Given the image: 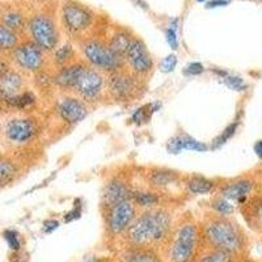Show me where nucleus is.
Returning <instances> with one entry per match:
<instances>
[{"label":"nucleus","instance_id":"obj_43","mask_svg":"<svg viewBox=\"0 0 262 262\" xmlns=\"http://www.w3.org/2000/svg\"><path fill=\"white\" fill-rule=\"evenodd\" d=\"M81 262H104V261L98 258V257H88V258L83 259Z\"/></svg>","mask_w":262,"mask_h":262},{"label":"nucleus","instance_id":"obj_1","mask_svg":"<svg viewBox=\"0 0 262 262\" xmlns=\"http://www.w3.org/2000/svg\"><path fill=\"white\" fill-rule=\"evenodd\" d=\"M173 219L168 210L161 207L144 210L140 212L122 238L127 248L135 249H151L163 248L172 233Z\"/></svg>","mask_w":262,"mask_h":262},{"label":"nucleus","instance_id":"obj_3","mask_svg":"<svg viewBox=\"0 0 262 262\" xmlns=\"http://www.w3.org/2000/svg\"><path fill=\"white\" fill-rule=\"evenodd\" d=\"M202 250L201 226L193 221H185L173 228L161 248V257L164 262H195Z\"/></svg>","mask_w":262,"mask_h":262},{"label":"nucleus","instance_id":"obj_30","mask_svg":"<svg viewBox=\"0 0 262 262\" xmlns=\"http://www.w3.org/2000/svg\"><path fill=\"white\" fill-rule=\"evenodd\" d=\"M211 207L212 210L215 211V214L217 215H223V216H228L233 212V205L232 202L224 196H217L212 201L211 203Z\"/></svg>","mask_w":262,"mask_h":262},{"label":"nucleus","instance_id":"obj_24","mask_svg":"<svg viewBox=\"0 0 262 262\" xmlns=\"http://www.w3.org/2000/svg\"><path fill=\"white\" fill-rule=\"evenodd\" d=\"M4 104L8 105L9 107H13V109H18V111H24V109H28L32 105H34L36 102V97L32 92H25L20 93V95L15 96V97H11L8 100H4Z\"/></svg>","mask_w":262,"mask_h":262},{"label":"nucleus","instance_id":"obj_4","mask_svg":"<svg viewBox=\"0 0 262 262\" xmlns=\"http://www.w3.org/2000/svg\"><path fill=\"white\" fill-rule=\"evenodd\" d=\"M60 20L66 32L71 36H81L92 27L95 15L78 0H64L60 8Z\"/></svg>","mask_w":262,"mask_h":262},{"label":"nucleus","instance_id":"obj_17","mask_svg":"<svg viewBox=\"0 0 262 262\" xmlns=\"http://www.w3.org/2000/svg\"><path fill=\"white\" fill-rule=\"evenodd\" d=\"M83 63H74V64L66 66L59 71V74L55 76L54 81L57 85H59L63 90L72 91L75 83L78 80L79 75H80L81 70L84 69Z\"/></svg>","mask_w":262,"mask_h":262},{"label":"nucleus","instance_id":"obj_27","mask_svg":"<svg viewBox=\"0 0 262 262\" xmlns=\"http://www.w3.org/2000/svg\"><path fill=\"white\" fill-rule=\"evenodd\" d=\"M238 128V121H235V122L229 123L223 131H222L221 134L217 135L214 140H212L211 146H210V149H217L221 148L223 144H226L233 135L236 134V131Z\"/></svg>","mask_w":262,"mask_h":262},{"label":"nucleus","instance_id":"obj_16","mask_svg":"<svg viewBox=\"0 0 262 262\" xmlns=\"http://www.w3.org/2000/svg\"><path fill=\"white\" fill-rule=\"evenodd\" d=\"M23 90H24V78L18 72L8 70L7 72L2 74V76H0V92H2L3 101L23 93Z\"/></svg>","mask_w":262,"mask_h":262},{"label":"nucleus","instance_id":"obj_18","mask_svg":"<svg viewBox=\"0 0 262 262\" xmlns=\"http://www.w3.org/2000/svg\"><path fill=\"white\" fill-rule=\"evenodd\" d=\"M133 38H134V37H131L126 30H117L113 36H112L111 41H109L107 45L111 46L112 50H113L118 57H121L122 59H126V54H127Z\"/></svg>","mask_w":262,"mask_h":262},{"label":"nucleus","instance_id":"obj_39","mask_svg":"<svg viewBox=\"0 0 262 262\" xmlns=\"http://www.w3.org/2000/svg\"><path fill=\"white\" fill-rule=\"evenodd\" d=\"M232 0H210L207 3V8H216V7H226L231 3Z\"/></svg>","mask_w":262,"mask_h":262},{"label":"nucleus","instance_id":"obj_5","mask_svg":"<svg viewBox=\"0 0 262 262\" xmlns=\"http://www.w3.org/2000/svg\"><path fill=\"white\" fill-rule=\"evenodd\" d=\"M81 51L84 58L92 67L100 71H119L122 67L123 59L118 57L111 49V46L98 41V39H86L81 43Z\"/></svg>","mask_w":262,"mask_h":262},{"label":"nucleus","instance_id":"obj_10","mask_svg":"<svg viewBox=\"0 0 262 262\" xmlns=\"http://www.w3.org/2000/svg\"><path fill=\"white\" fill-rule=\"evenodd\" d=\"M126 62L128 63L135 76H146L154 67V60L149 55L146 43L137 37H134L131 41V45L126 54Z\"/></svg>","mask_w":262,"mask_h":262},{"label":"nucleus","instance_id":"obj_42","mask_svg":"<svg viewBox=\"0 0 262 262\" xmlns=\"http://www.w3.org/2000/svg\"><path fill=\"white\" fill-rule=\"evenodd\" d=\"M235 262H258V261H256V259L252 258V257H249V256H248V254H247V256L238 257V258L236 259Z\"/></svg>","mask_w":262,"mask_h":262},{"label":"nucleus","instance_id":"obj_19","mask_svg":"<svg viewBox=\"0 0 262 262\" xmlns=\"http://www.w3.org/2000/svg\"><path fill=\"white\" fill-rule=\"evenodd\" d=\"M148 181L155 188H168L179 182V176L174 172L165 169H158L149 173Z\"/></svg>","mask_w":262,"mask_h":262},{"label":"nucleus","instance_id":"obj_26","mask_svg":"<svg viewBox=\"0 0 262 262\" xmlns=\"http://www.w3.org/2000/svg\"><path fill=\"white\" fill-rule=\"evenodd\" d=\"M2 24L17 32V30L25 28V18L23 13L16 11V9H9V11H4L3 12Z\"/></svg>","mask_w":262,"mask_h":262},{"label":"nucleus","instance_id":"obj_13","mask_svg":"<svg viewBox=\"0 0 262 262\" xmlns=\"http://www.w3.org/2000/svg\"><path fill=\"white\" fill-rule=\"evenodd\" d=\"M57 112L60 118L70 125L81 122L88 114L86 105L81 98L78 97H64L58 102Z\"/></svg>","mask_w":262,"mask_h":262},{"label":"nucleus","instance_id":"obj_14","mask_svg":"<svg viewBox=\"0 0 262 262\" xmlns=\"http://www.w3.org/2000/svg\"><path fill=\"white\" fill-rule=\"evenodd\" d=\"M131 191L128 185L119 179H113L106 184L102 194V203L105 209L112 205L122 202V201L131 200Z\"/></svg>","mask_w":262,"mask_h":262},{"label":"nucleus","instance_id":"obj_7","mask_svg":"<svg viewBox=\"0 0 262 262\" xmlns=\"http://www.w3.org/2000/svg\"><path fill=\"white\" fill-rule=\"evenodd\" d=\"M30 38L43 51H51L57 48L58 29L53 18L48 13H37L27 24Z\"/></svg>","mask_w":262,"mask_h":262},{"label":"nucleus","instance_id":"obj_15","mask_svg":"<svg viewBox=\"0 0 262 262\" xmlns=\"http://www.w3.org/2000/svg\"><path fill=\"white\" fill-rule=\"evenodd\" d=\"M253 181L248 179L236 180L229 182L222 189V196L229 200L231 202H237L238 205H244L249 194L253 190Z\"/></svg>","mask_w":262,"mask_h":262},{"label":"nucleus","instance_id":"obj_20","mask_svg":"<svg viewBox=\"0 0 262 262\" xmlns=\"http://www.w3.org/2000/svg\"><path fill=\"white\" fill-rule=\"evenodd\" d=\"M238 256L219 249H203L195 262H235Z\"/></svg>","mask_w":262,"mask_h":262},{"label":"nucleus","instance_id":"obj_44","mask_svg":"<svg viewBox=\"0 0 262 262\" xmlns=\"http://www.w3.org/2000/svg\"><path fill=\"white\" fill-rule=\"evenodd\" d=\"M196 2H200V3H203V2H206V0H196Z\"/></svg>","mask_w":262,"mask_h":262},{"label":"nucleus","instance_id":"obj_33","mask_svg":"<svg viewBox=\"0 0 262 262\" xmlns=\"http://www.w3.org/2000/svg\"><path fill=\"white\" fill-rule=\"evenodd\" d=\"M16 169L15 164L12 161L3 160L0 164V180H2V185L6 186L8 182H11L13 180V177L16 176Z\"/></svg>","mask_w":262,"mask_h":262},{"label":"nucleus","instance_id":"obj_37","mask_svg":"<svg viewBox=\"0 0 262 262\" xmlns=\"http://www.w3.org/2000/svg\"><path fill=\"white\" fill-rule=\"evenodd\" d=\"M176 66H177V57L174 55V54H169L168 57H165L163 60H161L160 70L163 72H167V74H169V72L174 71Z\"/></svg>","mask_w":262,"mask_h":262},{"label":"nucleus","instance_id":"obj_32","mask_svg":"<svg viewBox=\"0 0 262 262\" xmlns=\"http://www.w3.org/2000/svg\"><path fill=\"white\" fill-rule=\"evenodd\" d=\"M182 138V146H184V151H195V152H206L210 149V146H207L203 142L196 140L195 138L190 137L188 134H181Z\"/></svg>","mask_w":262,"mask_h":262},{"label":"nucleus","instance_id":"obj_25","mask_svg":"<svg viewBox=\"0 0 262 262\" xmlns=\"http://www.w3.org/2000/svg\"><path fill=\"white\" fill-rule=\"evenodd\" d=\"M161 104L160 102H151V104H147L143 105V106L138 107L137 111L133 113L131 116V121L137 125H140V123H144V122H148V119L151 118L152 114L158 112L160 109Z\"/></svg>","mask_w":262,"mask_h":262},{"label":"nucleus","instance_id":"obj_12","mask_svg":"<svg viewBox=\"0 0 262 262\" xmlns=\"http://www.w3.org/2000/svg\"><path fill=\"white\" fill-rule=\"evenodd\" d=\"M37 133V127L32 119L13 118L4 126V135L9 142L16 144L27 143Z\"/></svg>","mask_w":262,"mask_h":262},{"label":"nucleus","instance_id":"obj_36","mask_svg":"<svg viewBox=\"0 0 262 262\" xmlns=\"http://www.w3.org/2000/svg\"><path fill=\"white\" fill-rule=\"evenodd\" d=\"M205 66L200 62H191L189 64L185 66L184 69V75L185 76H198V75L203 74L205 72Z\"/></svg>","mask_w":262,"mask_h":262},{"label":"nucleus","instance_id":"obj_34","mask_svg":"<svg viewBox=\"0 0 262 262\" xmlns=\"http://www.w3.org/2000/svg\"><path fill=\"white\" fill-rule=\"evenodd\" d=\"M249 215L253 224L262 223V198H256L249 205Z\"/></svg>","mask_w":262,"mask_h":262},{"label":"nucleus","instance_id":"obj_31","mask_svg":"<svg viewBox=\"0 0 262 262\" xmlns=\"http://www.w3.org/2000/svg\"><path fill=\"white\" fill-rule=\"evenodd\" d=\"M222 83L224 84L226 86H228L229 90H233L236 92H242V91H245L248 88V84L245 83L244 79L242 76H238V75H231L228 74L224 76V78L221 79Z\"/></svg>","mask_w":262,"mask_h":262},{"label":"nucleus","instance_id":"obj_6","mask_svg":"<svg viewBox=\"0 0 262 262\" xmlns=\"http://www.w3.org/2000/svg\"><path fill=\"white\" fill-rule=\"evenodd\" d=\"M138 206L133 200H126L122 202L106 207L105 211V228L107 235L112 237L123 236V233L133 224L138 216Z\"/></svg>","mask_w":262,"mask_h":262},{"label":"nucleus","instance_id":"obj_38","mask_svg":"<svg viewBox=\"0 0 262 262\" xmlns=\"http://www.w3.org/2000/svg\"><path fill=\"white\" fill-rule=\"evenodd\" d=\"M4 238L8 243L9 248L13 250L20 249V240H18V235L15 232V231H11V229H7L4 232Z\"/></svg>","mask_w":262,"mask_h":262},{"label":"nucleus","instance_id":"obj_29","mask_svg":"<svg viewBox=\"0 0 262 262\" xmlns=\"http://www.w3.org/2000/svg\"><path fill=\"white\" fill-rule=\"evenodd\" d=\"M74 55H75L74 49H72L71 45L67 43V45L60 46V48H58L57 50H55V53H54V60H55L57 64L62 66V67H66L67 63L71 62Z\"/></svg>","mask_w":262,"mask_h":262},{"label":"nucleus","instance_id":"obj_40","mask_svg":"<svg viewBox=\"0 0 262 262\" xmlns=\"http://www.w3.org/2000/svg\"><path fill=\"white\" fill-rule=\"evenodd\" d=\"M58 226H59V222H57V221H48V222H45V224H43V228L46 229L49 227V229H48V231H46V232H51V231L57 228Z\"/></svg>","mask_w":262,"mask_h":262},{"label":"nucleus","instance_id":"obj_9","mask_svg":"<svg viewBox=\"0 0 262 262\" xmlns=\"http://www.w3.org/2000/svg\"><path fill=\"white\" fill-rule=\"evenodd\" d=\"M12 59L21 70L37 72L43 66V50L33 41L23 42L12 51Z\"/></svg>","mask_w":262,"mask_h":262},{"label":"nucleus","instance_id":"obj_2","mask_svg":"<svg viewBox=\"0 0 262 262\" xmlns=\"http://www.w3.org/2000/svg\"><path fill=\"white\" fill-rule=\"evenodd\" d=\"M203 249H219L236 256H247L249 237L242 226L231 217L212 214L206 216L201 224Z\"/></svg>","mask_w":262,"mask_h":262},{"label":"nucleus","instance_id":"obj_11","mask_svg":"<svg viewBox=\"0 0 262 262\" xmlns=\"http://www.w3.org/2000/svg\"><path fill=\"white\" fill-rule=\"evenodd\" d=\"M107 92L111 93L112 97L118 101H126L131 98L137 92V80L135 76L126 74L123 71L112 72L107 79Z\"/></svg>","mask_w":262,"mask_h":262},{"label":"nucleus","instance_id":"obj_35","mask_svg":"<svg viewBox=\"0 0 262 262\" xmlns=\"http://www.w3.org/2000/svg\"><path fill=\"white\" fill-rule=\"evenodd\" d=\"M167 151L173 155H177V154H181L184 151V146H182V138L181 134L174 135V137L170 138L167 142Z\"/></svg>","mask_w":262,"mask_h":262},{"label":"nucleus","instance_id":"obj_22","mask_svg":"<svg viewBox=\"0 0 262 262\" xmlns=\"http://www.w3.org/2000/svg\"><path fill=\"white\" fill-rule=\"evenodd\" d=\"M131 200L138 207H142L144 210L154 209L158 207L159 203V196L155 193L146 190H135L131 191Z\"/></svg>","mask_w":262,"mask_h":262},{"label":"nucleus","instance_id":"obj_23","mask_svg":"<svg viewBox=\"0 0 262 262\" xmlns=\"http://www.w3.org/2000/svg\"><path fill=\"white\" fill-rule=\"evenodd\" d=\"M18 45L20 43H18L17 32L3 24L0 25V46H2V50L12 53Z\"/></svg>","mask_w":262,"mask_h":262},{"label":"nucleus","instance_id":"obj_8","mask_svg":"<svg viewBox=\"0 0 262 262\" xmlns=\"http://www.w3.org/2000/svg\"><path fill=\"white\" fill-rule=\"evenodd\" d=\"M106 86L107 80L104 78V75L100 70L95 69L92 66H84L72 91L81 100L96 101L101 97Z\"/></svg>","mask_w":262,"mask_h":262},{"label":"nucleus","instance_id":"obj_28","mask_svg":"<svg viewBox=\"0 0 262 262\" xmlns=\"http://www.w3.org/2000/svg\"><path fill=\"white\" fill-rule=\"evenodd\" d=\"M179 25H180L179 18H170L169 23H168L167 25V29H165V39H167V43L170 46L172 50H177L180 46Z\"/></svg>","mask_w":262,"mask_h":262},{"label":"nucleus","instance_id":"obj_41","mask_svg":"<svg viewBox=\"0 0 262 262\" xmlns=\"http://www.w3.org/2000/svg\"><path fill=\"white\" fill-rule=\"evenodd\" d=\"M253 149H254V154H256L259 159H262V139L257 140L253 146Z\"/></svg>","mask_w":262,"mask_h":262},{"label":"nucleus","instance_id":"obj_21","mask_svg":"<svg viewBox=\"0 0 262 262\" xmlns=\"http://www.w3.org/2000/svg\"><path fill=\"white\" fill-rule=\"evenodd\" d=\"M215 184L211 180L206 179L203 176H191L186 182V188L191 194L195 195H205L212 191Z\"/></svg>","mask_w":262,"mask_h":262}]
</instances>
